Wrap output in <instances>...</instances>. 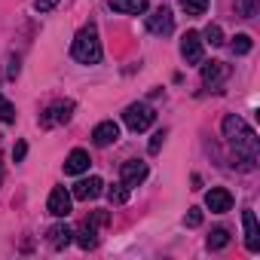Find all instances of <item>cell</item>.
<instances>
[{
  "instance_id": "1",
  "label": "cell",
  "mask_w": 260,
  "mask_h": 260,
  "mask_svg": "<svg viewBox=\"0 0 260 260\" xmlns=\"http://www.w3.org/2000/svg\"><path fill=\"white\" fill-rule=\"evenodd\" d=\"M223 138L230 141V147L242 159V169H254V162H257V135L242 116H236V113L223 116Z\"/></svg>"
},
{
  "instance_id": "2",
  "label": "cell",
  "mask_w": 260,
  "mask_h": 260,
  "mask_svg": "<svg viewBox=\"0 0 260 260\" xmlns=\"http://www.w3.org/2000/svg\"><path fill=\"white\" fill-rule=\"evenodd\" d=\"M71 55H74L80 64H98V61H101V40H98L95 25L77 31L74 46H71Z\"/></svg>"
},
{
  "instance_id": "3",
  "label": "cell",
  "mask_w": 260,
  "mask_h": 260,
  "mask_svg": "<svg viewBox=\"0 0 260 260\" xmlns=\"http://www.w3.org/2000/svg\"><path fill=\"white\" fill-rule=\"evenodd\" d=\"M153 119H156V113H153V107L150 104H128L125 110H122V122L132 128V132H147V128L153 125Z\"/></svg>"
},
{
  "instance_id": "4",
  "label": "cell",
  "mask_w": 260,
  "mask_h": 260,
  "mask_svg": "<svg viewBox=\"0 0 260 260\" xmlns=\"http://www.w3.org/2000/svg\"><path fill=\"white\" fill-rule=\"evenodd\" d=\"M104 223H107V211H95L92 217H86V220L77 226V233H74V236H77V245L86 248V251L95 248V245H98V226H104Z\"/></svg>"
},
{
  "instance_id": "5",
  "label": "cell",
  "mask_w": 260,
  "mask_h": 260,
  "mask_svg": "<svg viewBox=\"0 0 260 260\" xmlns=\"http://www.w3.org/2000/svg\"><path fill=\"white\" fill-rule=\"evenodd\" d=\"M144 178H147V162H141V159H128V162H122V169H119V184L122 187H138V184H144Z\"/></svg>"
},
{
  "instance_id": "6",
  "label": "cell",
  "mask_w": 260,
  "mask_h": 260,
  "mask_svg": "<svg viewBox=\"0 0 260 260\" xmlns=\"http://www.w3.org/2000/svg\"><path fill=\"white\" fill-rule=\"evenodd\" d=\"M71 113H74V101H55V104H49V107H46V113L40 116V125H43V128L61 125V122H68V119H71Z\"/></svg>"
},
{
  "instance_id": "7",
  "label": "cell",
  "mask_w": 260,
  "mask_h": 260,
  "mask_svg": "<svg viewBox=\"0 0 260 260\" xmlns=\"http://www.w3.org/2000/svg\"><path fill=\"white\" fill-rule=\"evenodd\" d=\"M202 37H199V31H187L184 37H181V55H184V61L187 64H202Z\"/></svg>"
},
{
  "instance_id": "8",
  "label": "cell",
  "mask_w": 260,
  "mask_h": 260,
  "mask_svg": "<svg viewBox=\"0 0 260 260\" xmlns=\"http://www.w3.org/2000/svg\"><path fill=\"white\" fill-rule=\"evenodd\" d=\"M147 31H150V34H159V37L172 34V31H175V16H172V10L159 7L156 13H150V16H147Z\"/></svg>"
},
{
  "instance_id": "9",
  "label": "cell",
  "mask_w": 260,
  "mask_h": 260,
  "mask_svg": "<svg viewBox=\"0 0 260 260\" xmlns=\"http://www.w3.org/2000/svg\"><path fill=\"white\" fill-rule=\"evenodd\" d=\"M104 193V181L101 178H83L74 184L71 190V199H80V202H89V199H98Z\"/></svg>"
},
{
  "instance_id": "10",
  "label": "cell",
  "mask_w": 260,
  "mask_h": 260,
  "mask_svg": "<svg viewBox=\"0 0 260 260\" xmlns=\"http://www.w3.org/2000/svg\"><path fill=\"white\" fill-rule=\"evenodd\" d=\"M92 141H95V147H110V144H116V141H119V125H116L113 119L98 122V125L92 128Z\"/></svg>"
},
{
  "instance_id": "11",
  "label": "cell",
  "mask_w": 260,
  "mask_h": 260,
  "mask_svg": "<svg viewBox=\"0 0 260 260\" xmlns=\"http://www.w3.org/2000/svg\"><path fill=\"white\" fill-rule=\"evenodd\" d=\"M205 205H208V211L223 214V211H230V208H233V193H230V190H223V187H211V190L205 193Z\"/></svg>"
},
{
  "instance_id": "12",
  "label": "cell",
  "mask_w": 260,
  "mask_h": 260,
  "mask_svg": "<svg viewBox=\"0 0 260 260\" xmlns=\"http://www.w3.org/2000/svg\"><path fill=\"white\" fill-rule=\"evenodd\" d=\"M46 211H49L52 217H68V214H71V193H68L64 187H55V190L49 193Z\"/></svg>"
},
{
  "instance_id": "13",
  "label": "cell",
  "mask_w": 260,
  "mask_h": 260,
  "mask_svg": "<svg viewBox=\"0 0 260 260\" xmlns=\"http://www.w3.org/2000/svg\"><path fill=\"white\" fill-rule=\"evenodd\" d=\"M242 223H245V245L251 254H257L260 251V226H257L254 211H242Z\"/></svg>"
},
{
  "instance_id": "14",
  "label": "cell",
  "mask_w": 260,
  "mask_h": 260,
  "mask_svg": "<svg viewBox=\"0 0 260 260\" xmlns=\"http://www.w3.org/2000/svg\"><path fill=\"white\" fill-rule=\"evenodd\" d=\"M230 77V68L223 64V61H205L202 64V83L205 86H217V83H223Z\"/></svg>"
},
{
  "instance_id": "15",
  "label": "cell",
  "mask_w": 260,
  "mask_h": 260,
  "mask_svg": "<svg viewBox=\"0 0 260 260\" xmlns=\"http://www.w3.org/2000/svg\"><path fill=\"white\" fill-rule=\"evenodd\" d=\"M71 239H74V230H71L68 223H55V226H49V233H46V242H49L55 251L68 248V245H71Z\"/></svg>"
},
{
  "instance_id": "16",
  "label": "cell",
  "mask_w": 260,
  "mask_h": 260,
  "mask_svg": "<svg viewBox=\"0 0 260 260\" xmlns=\"http://www.w3.org/2000/svg\"><path fill=\"white\" fill-rule=\"evenodd\" d=\"M89 153L86 150H71V156L64 159V175H83L89 169Z\"/></svg>"
},
{
  "instance_id": "17",
  "label": "cell",
  "mask_w": 260,
  "mask_h": 260,
  "mask_svg": "<svg viewBox=\"0 0 260 260\" xmlns=\"http://www.w3.org/2000/svg\"><path fill=\"white\" fill-rule=\"evenodd\" d=\"M110 10L125 16H141L147 10V0H110Z\"/></svg>"
},
{
  "instance_id": "18",
  "label": "cell",
  "mask_w": 260,
  "mask_h": 260,
  "mask_svg": "<svg viewBox=\"0 0 260 260\" xmlns=\"http://www.w3.org/2000/svg\"><path fill=\"white\" fill-rule=\"evenodd\" d=\"M199 37H202V43H211V46H223V31H220V25H214V22H211V25H208V28H205Z\"/></svg>"
},
{
  "instance_id": "19",
  "label": "cell",
  "mask_w": 260,
  "mask_h": 260,
  "mask_svg": "<svg viewBox=\"0 0 260 260\" xmlns=\"http://www.w3.org/2000/svg\"><path fill=\"white\" fill-rule=\"evenodd\" d=\"M226 245H230V233H226L223 226L211 230V236H208V248H211V251H220V248H226Z\"/></svg>"
},
{
  "instance_id": "20",
  "label": "cell",
  "mask_w": 260,
  "mask_h": 260,
  "mask_svg": "<svg viewBox=\"0 0 260 260\" xmlns=\"http://www.w3.org/2000/svg\"><path fill=\"white\" fill-rule=\"evenodd\" d=\"M178 4L187 16H205V10H208V0H178Z\"/></svg>"
},
{
  "instance_id": "21",
  "label": "cell",
  "mask_w": 260,
  "mask_h": 260,
  "mask_svg": "<svg viewBox=\"0 0 260 260\" xmlns=\"http://www.w3.org/2000/svg\"><path fill=\"white\" fill-rule=\"evenodd\" d=\"M107 199H110V205H125L128 202V187H122V184L107 187Z\"/></svg>"
},
{
  "instance_id": "22",
  "label": "cell",
  "mask_w": 260,
  "mask_h": 260,
  "mask_svg": "<svg viewBox=\"0 0 260 260\" xmlns=\"http://www.w3.org/2000/svg\"><path fill=\"white\" fill-rule=\"evenodd\" d=\"M236 16L254 19V16H257V0H236Z\"/></svg>"
},
{
  "instance_id": "23",
  "label": "cell",
  "mask_w": 260,
  "mask_h": 260,
  "mask_svg": "<svg viewBox=\"0 0 260 260\" xmlns=\"http://www.w3.org/2000/svg\"><path fill=\"white\" fill-rule=\"evenodd\" d=\"M251 37L248 34H236V40H233V55H248L251 52Z\"/></svg>"
},
{
  "instance_id": "24",
  "label": "cell",
  "mask_w": 260,
  "mask_h": 260,
  "mask_svg": "<svg viewBox=\"0 0 260 260\" xmlns=\"http://www.w3.org/2000/svg\"><path fill=\"white\" fill-rule=\"evenodd\" d=\"M16 119V107L10 104V98L0 95V122H13Z\"/></svg>"
},
{
  "instance_id": "25",
  "label": "cell",
  "mask_w": 260,
  "mask_h": 260,
  "mask_svg": "<svg viewBox=\"0 0 260 260\" xmlns=\"http://www.w3.org/2000/svg\"><path fill=\"white\" fill-rule=\"evenodd\" d=\"M184 223H187L190 230H193V226H199V223H202V211H199V208H190V211H187V217H184Z\"/></svg>"
},
{
  "instance_id": "26",
  "label": "cell",
  "mask_w": 260,
  "mask_h": 260,
  "mask_svg": "<svg viewBox=\"0 0 260 260\" xmlns=\"http://www.w3.org/2000/svg\"><path fill=\"white\" fill-rule=\"evenodd\" d=\"M162 144H166V128H159V132L153 135V141H150V153H159Z\"/></svg>"
},
{
  "instance_id": "27",
  "label": "cell",
  "mask_w": 260,
  "mask_h": 260,
  "mask_svg": "<svg viewBox=\"0 0 260 260\" xmlns=\"http://www.w3.org/2000/svg\"><path fill=\"white\" fill-rule=\"evenodd\" d=\"M58 7V0H34V10L37 13H49V10H55Z\"/></svg>"
},
{
  "instance_id": "28",
  "label": "cell",
  "mask_w": 260,
  "mask_h": 260,
  "mask_svg": "<svg viewBox=\"0 0 260 260\" xmlns=\"http://www.w3.org/2000/svg\"><path fill=\"white\" fill-rule=\"evenodd\" d=\"M25 153H28V144H25V141H19V144L13 147V159H16V162H22V159H25Z\"/></svg>"
},
{
  "instance_id": "29",
  "label": "cell",
  "mask_w": 260,
  "mask_h": 260,
  "mask_svg": "<svg viewBox=\"0 0 260 260\" xmlns=\"http://www.w3.org/2000/svg\"><path fill=\"white\" fill-rule=\"evenodd\" d=\"M0 178H4V169H0Z\"/></svg>"
}]
</instances>
